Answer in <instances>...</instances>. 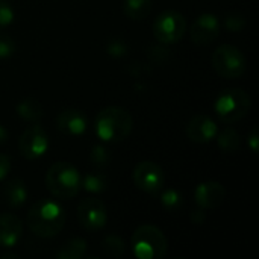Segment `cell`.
Listing matches in <instances>:
<instances>
[{
    "label": "cell",
    "instance_id": "8fae6325",
    "mask_svg": "<svg viewBox=\"0 0 259 259\" xmlns=\"http://www.w3.org/2000/svg\"><path fill=\"white\" fill-rule=\"evenodd\" d=\"M220 33V20L215 14L205 12L199 15L191 29H190V36L191 41L197 46H206L215 41V38Z\"/></svg>",
    "mask_w": 259,
    "mask_h": 259
},
{
    "label": "cell",
    "instance_id": "4316f807",
    "mask_svg": "<svg viewBox=\"0 0 259 259\" xmlns=\"http://www.w3.org/2000/svg\"><path fill=\"white\" fill-rule=\"evenodd\" d=\"M14 18H15V12L11 3L6 0H0V27L9 26L14 21Z\"/></svg>",
    "mask_w": 259,
    "mask_h": 259
},
{
    "label": "cell",
    "instance_id": "e0dca14e",
    "mask_svg": "<svg viewBox=\"0 0 259 259\" xmlns=\"http://www.w3.org/2000/svg\"><path fill=\"white\" fill-rule=\"evenodd\" d=\"M87 253V241L82 238H71L59 247L55 253L58 259H82Z\"/></svg>",
    "mask_w": 259,
    "mask_h": 259
},
{
    "label": "cell",
    "instance_id": "6da1fadb",
    "mask_svg": "<svg viewBox=\"0 0 259 259\" xmlns=\"http://www.w3.org/2000/svg\"><path fill=\"white\" fill-rule=\"evenodd\" d=\"M65 219V211L56 200L41 199L30 208L27 214V225L35 235L41 238H52L62 231Z\"/></svg>",
    "mask_w": 259,
    "mask_h": 259
},
{
    "label": "cell",
    "instance_id": "1f68e13d",
    "mask_svg": "<svg viewBox=\"0 0 259 259\" xmlns=\"http://www.w3.org/2000/svg\"><path fill=\"white\" fill-rule=\"evenodd\" d=\"M205 212H203V209L200 208V209H197V211H193V214H191V222L194 223V225H203L205 223Z\"/></svg>",
    "mask_w": 259,
    "mask_h": 259
},
{
    "label": "cell",
    "instance_id": "7402d4cb",
    "mask_svg": "<svg viewBox=\"0 0 259 259\" xmlns=\"http://www.w3.org/2000/svg\"><path fill=\"white\" fill-rule=\"evenodd\" d=\"M103 252L111 258H121L126 252V246L118 235H108L102 241Z\"/></svg>",
    "mask_w": 259,
    "mask_h": 259
},
{
    "label": "cell",
    "instance_id": "5bb4252c",
    "mask_svg": "<svg viewBox=\"0 0 259 259\" xmlns=\"http://www.w3.org/2000/svg\"><path fill=\"white\" fill-rule=\"evenodd\" d=\"M56 127L59 132L70 135V137H79L87 132L88 121L82 111L77 109H64L59 112L56 118Z\"/></svg>",
    "mask_w": 259,
    "mask_h": 259
},
{
    "label": "cell",
    "instance_id": "30bf717a",
    "mask_svg": "<svg viewBox=\"0 0 259 259\" xmlns=\"http://www.w3.org/2000/svg\"><path fill=\"white\" fill-rule=\"evenodd\" d=\"M77 219L83 229L99 231L106 225V208L99 199H83L77 208Z\"/></svg>",
    "mask_w": 259,
    "mask_h": 259
},
{
    "label": "cell",
    "instance_id": "9a60e30c",
    "mask_svg": "<svg viewBox=\"0 0 259 259\" xmlns=\"http://www.w3.org/2000/svg\"><path fill=\"white\" fill-rule=\"evenodd\" d=\"M23 234V225L14 214H0V247H14Z\"/></svg>",
    "mask_w": 259,
    "mask_h": 259
},
{
    "label": "cell",
    "instance_id": "8992f818",
    "mask_svg": "<svg viewBox=\"0 0 259 259\" xmlns=\"http://www.w3.org/2000/svg\"><path fill=\"white\" fill-rule=\"evenodd\" d=\"M212 67L225 79H238L246 73L247 61L244 53L231 44L219 46L212 53Z\"/></svg>",
    "mask_w": 259,
    "mask_h": 259
},
{
    "label": "cell",
    "instance_id": "5b68a950",
    "mask_svg": "<svg viewBox=\"0 0 259 259\" xmlns=\"http://www.w3.org/2000/svg\"><path fill=\"white\" fill-rule=\"evenodd\" d=\"M252 108L250 96L241 88H228L217 97L214 103V111L220 121L235 123L247 115Z\"/></svg>",
    "mask_w": 259,
    "mask_h": 259
},
{
    "label": "cell",
    "instance_id": "f1b7e54d",
    "mask_svg": "<svg viewBox=\"0 0 259 259\" xmlns=\"http://www.w3.org/2000/svg\"><path fill=\"white\" fill-rule=\"evenodd\" d=\"M247 143H249V147L253 153H258L259 149V134L258 127H253L249 134V138H247Z\"/></svg>",
    "mask_w": 259,
    "mask_h": 259
},
{
    "label": "cell",
    "instance_id": "f546056e",
    "mask_svg": "<svg viewBox=\"0 0 259 259\" xmlns=\"http://www.w3.org/2000/svg\"><path fill=\"white\" fill-rule=\"evenodd\" d=\"M11 170V161L6 155L0 153V181H3Z\"/></svg>",
    "mask_w": 259,
    "mask_h": 259
},
{
    "label": "cell",
    "instance_id": "d4e9b609",
    "mask_svg": "<svg viewBox=\"0 0 259 259\" xmlns=\"http://www.w3.org/2000/svg\"><path fill=\"white\" fill-rule=\"evenodd\" d=\"M106 52L112 58H124L129 52V47L123 39H111L106 46Z\"/></svg>",
    "mask_w": 259,
    "mask_h": 259
},
{
    "label": "cell",
    "instance_id": "4fadbf2b",
    "mask_svg": "<svg viewBox=\"0 0 259 259\" xmlns=\"http://www.w3.org/2000/svg\"><path fill=\"white\" fill-rule=\"evenodd\" d=\"M219 134L217 123L208 115H196L187 126V137L197 144L209 143Z\"/></svg>",
    "mask_w": 259,
    "mask_h": 259
},
{
    "label": "cell",
    "instance_id": "484cf974",
    "mask_svg": "<svg viewBox=\"0 0 259 259\" xmlns=\"http://www.w3.org/2000/svg\"><path fill=\"white\" fill-rule=\"evenodd\" d=\"M225 27L229 32H241L246 27V18L240 14H229L225 18Z\"/></svg>",
    "mask_w": 259,
    "mask_h": 259
},
{
    "label": "cell",
    "instance_id": "ba28073f",
    "mask_svg": "<svg viewBox=\"0 0 259 259\" xmlns=\"http://www.w3.org/2000/svg\"><path fill=\"white\" fill-rule=\"evenodd\" d=\"M18 149L20 153L30 161L44 156L49 149V137L46 131L38 124L27 127L18 140Z\"/></svg>",
    "mask_w": 259,
    "mask_h": 259
},
{
    "label": "cell",
    "instance_id": "ac0fdd59",
    "mask_svg": "<svg viewBox=\"0 0 259 259\" xmlns=\"http://www.w3.org/2000/svg\"><path fill=\"white\" fill-rule=\"evenodd\" d=\"M217 137V144H219V149L225 153H235L240 150V146H241V137L240 134L232 129V127H226L223 129L220 134L215 135Z\"/></svg>",
    "mask_w": 259,
    "mask_h": 259
},
{
    "label": "cell",
    "instance_id": "44dd1931",
    "mask_svg": "<svg viewBox=\"0 0 259 259\" xmlns=\"http://www.w3.org/2000/svg\"><path fill=\"white\" fill-rule=\"evenodd\" d=\"M82 188L87 193H93V194H100L105 193L108 188V178L103 173L99 171H93V173H87L82 181H80Z\"/></svg>",
    "mask_w": 259,
    "mask_h": 259
},
{
    "label": "cell",
    "instance_id": "603a6c76",
    "mask_svg": "<svg viewBox=\"0 0 259 259\" xmlns=\"http://www.w3.org/2000/svg\"><path fill=\"white\" fill-rule=\"evenodd\" d=\"M161 205L170 211V212H175V211H179L184 205V197L182 194L178 191V190H165L162 191L161 194Z\"/></svg>",
    "mask_w": 259,
    "mask_h": 259
},
{
    "label": "cell",
    "instance_id": "7c38bea8",
    "mask_svg": "<svg viewBox=\"0 0 259 259\" xmlns=\"http://www.w3.org/2000/svg\"><path fill=\"white\" fill-rule=\"evenodd\" d=\"M194 199L199 208L203 211L208 209H217L223 205L226 199V190L220 182L215 181H206L197 185L194 191Z\"/></svg>",
    "mask_w": 259,
    "mask_h": 259
},
{
    "label": "cell",
    "instance_id": "83f0119b",
    "mask_svg": "<svg viewBox=\"0 0 259 259\" xmlns=\"http://www.w3.org/2000/svg\"><path fill=\"white\" fill-rule=\"evenodd\" d=\"M15 42L11 36L8 35H0V59L11 58L15 53Z\"/></svg>",
    "mask_w": 259,
    "mask_h": 259
},
{
    "label": "cell",
    "instance_id": "d6986e66",
    "mask_svg": "<svg viewBox=\"0 0 259 259\" xmlns=\"http://www.w3.org/2000/svg\"><path fill=\"white\" fill-rule=\"evenodd\" d=\"M17 115L24 120V121H36L42 118V106L35 100V99H23L18 102L17 108Z\"/></svg>",
    "mask_w": 259,
    "mask_h": 259
},
{
    "label": "cell",
    "instance_id": "52a82bcc",
    "mask_svg": "<svg viewBox=\"0 0 259 259\" xmlns=\"http://www.w3.org/2000/svg\"><path fill=\"white\" fill-rule=\"evenodd\" d=\"M187 32V21L178 11H165L153 21V35L161 44L179 42Z\"/></svg>",
    "mask_w": 259,
    "mask_h": 259
},
{
    "label": "cell",
    "instance_id": "4dcf8cb0",
    "mask_svg": "<svg viewBox=\"0 0 259 259\" xmlns=\"http://www.w3.org/2000/svg\"><path fill=\"white\" fill-rule=\"evenodd\" d=\"M150 52H153V53H149V56H150V58H153V59H155V61H158V62L164 61V56H167V55H168V50H167V49H164V47H153Z\"/></svg>",
    "mask_w": 259,
    "mask_h": 259
},
{
    "label": "cell",
    "instance_id": "7a4b0ae2",
    "mask_svg": "<svg viewBox=\"0 0 259 259\" xmlns=\"http://www.w3.org/2000/svg\"><path fill=\"white\" fill-rule=\"evenodd\" d=\"M134 129L132 115L118 106L102 109L94 120V131L105 143H118L131 135Z\"/></svg>",
    "mask_w": 259,
    "mask_h": 259
},
{
    "label": "cell",
    "instance_id": "277c9868",
    "mask_svg": "<svg viewBox=\"0 0 259 259\" xmlns=\"http://www.w3.org/2000/svg\"><path fill=\"white\" fill-rule=\"evenodd\" d=\"M132 250L138 259H161L167 255L168 243L156 226L143 225L132 235Z\"/></svg>",
    "mask_w": 259,
    "mask_h": 259
},
{
    "label": "cell",
    "instance_id": "2e32d148",
    "mask_svg": "<svg viewBox=\"0 0 259 259\" xmlns=\"http://www.w3.org/2000/svg\"><path fill=\"white\" fill-rule=\"evenodd\" d=\"M3 197L9 208H20L27 200V188L21 179H12L5 184Z\"/></svg>",
    "mask_w": 259,
    "mask_h": 259
},
{
    "label": "cell",
    "instance_id": "ffe728a7",
    "mask_svg": "<svg viewBox=\"0 0 259 259\" xmlns=\"http://www.w3.org/2000/svg\"><path fill=\"white\" fill-rule=\"evenodd\" d=\"M152 11V0H124L123 12L131 20H143Z\"/></svg>",
    "mask_w": 259,
    "mask_h": 259
},
{
    "label": "cell",
    "instance_id": "9c48e42d",
    "mask_svg": "<svg viewBox=\"0 0 259 259\" xmlns=\"http://www.w3.org/2000/svg\"><path fill=\"white\" fill-rule=\"evenodd\" d=\"M134 182L141 191L156 194L164 187V171L158 164L143 161L134 170Z\"/></svg>",
    "mask_w": 259,
    "mask_h": 259
},
{
    "label": "cell",
    "instance_id": "d6a6232c",
    "mask_svg": "<svg viewBox=\"0 0 259 259\" xmlns=\"http://www.w3.org/2000/svg\"><path fill=\"white\" fill-rule=\"evenodd\" d=\"M8 141V131L0 124V146H3Z\"/></svg>",
    "mask_w": 259,
    "mask_h": 259
},
{
    "label": "cell",
    "instance_id": "836d02e7",
    "mask_svg": "<svg viewBox=\"0 0 259 259\" xmlns=\"http://www.w3.org/2000/svg\"><path fill=\"white\" fill-rule=\"evenodd\" d=\"M0 259H18V255H15V253H3Z\"/></svg>",
    "mask_w": 259,
    "mask_h": 259
},
{
    "label": "cell",
    "instance_id": "3957f363",
    "mask_svg": "<svg viewBox=\"0 0 259 259\" xmlns=\"http://www.w3.org/2000/svg\"><path fill=\"white\" fill-rule=\"evenodd\" d=\"M82 176L76 167L68 162H55L46 173V187L58 199L68 200L79 194Z\"/></svg>",
    "mask_w": 259,
    "mask_h": 259
},
{
    "label": "cell",
    "instance_id": "cb8c5ba5",
    "mask_svg": "<svg viewBox=\"0 0 259 259\" xmlns=\"http://www.w3.org/2000/svg\"><path fill=\"white\" fill-rule=\"evenodd\" d=\"M90 159H91V162H93L94 167H97V168H105V167L109 165L111 153H109V150H108L105 146L96 144V146H93V149H91V152H90Z\"/></svg>",
    "mask_w": 259,
    "mask_h": 259
}]
</instances>
